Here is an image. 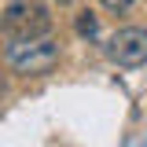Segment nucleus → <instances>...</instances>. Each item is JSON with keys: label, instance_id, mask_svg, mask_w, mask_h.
Wrapping results in <instances>:
<instances>
[{"label": "nucleus", "instance_id": "2", "mask_svg": "<svg viewBox=\"0 0 147 147\" xmlns=\"http://www.w3.org/2000/svg\"><path fill=\"white\" fill-rule=\"evenodd\" d=\"M59 40L55 37H33V40H7V48H4V59H7V66L22 77H40V74H48L59 63Z\"/></svg>", "mask_w": 147, "mask_h": 147}, {"label": "nucleus", "instance_id": "4", "mask_svg": "<svg viewBox=\"0 0 147 147\" xmlns=\"http://www.w3.org/2000/svg\"><path fill=\"white\" fill-rule=\"evenodd\" d=\"M74 30H77L81 37H96V33H99V18L92 15V11H81L77 22H74Z\"/></svg>", "mask_w": 147, "mask_h": 147}, {"label": "nucleus", "instance_id": "6", "mask_svg": "<svg viewBox=\"0 0 147 147\" xmlns=\"http://www.w3.org/2000/svg\"><path fill=\"white\" fill-rule=\"evenodd\" d=\"M52 4H59V7H70V4H77V0H52Z\"/></svg>", "mask_w": 147, "mask_h": 147}, {"label": "nucleus", "instance_id": "5", "mask_svg": "<svg viewBox=\"0 0 147 147\" xmlns=\"http://www.w3.org/2000/svg\"><path fill=\"white\" fill-rule=\"evenodd\" d=\"M132 4H136V0H99V7H107V11H114V15H125Z\"/></svg>", "mask_w": 147, "mask_h": 147}, {"label": "nucleus", "instance_id": "3", "mask_svg": "<svg viewBox=\"0 0 147 147\" xmlns=\"http://www.w3.org/2000/svg\"><path fill=\"white\" fill-rule=\"evenodd\" d=\"M107 55H110V63H118L125 70L144 66L147 63V26H121L118 33H110Z\"/></svg>", "mask_w": 147, "mask_h": 147}, {"label": "nucleus", "instance_id": "1", "mask_svg": "<svg viewBox=\"0 0 147 147\" xmlns=\"http://www.w3.org/2000/svg\"><path fill=\"white\" fill-rule=\"evenodd\" d=\"M52 7L40 0H11L0 11V33L7 40H33V37H52Z\"/></svg>", "mask_w": 147, "mask_h": 147}]
</instances>
